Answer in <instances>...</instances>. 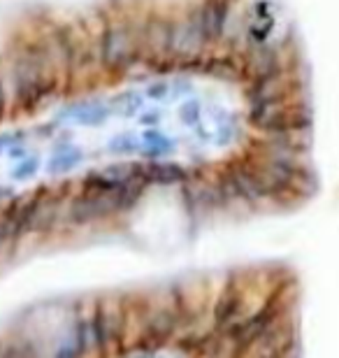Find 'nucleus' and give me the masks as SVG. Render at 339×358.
Returning a JSON list of instances; mask_svg holds the SVG:
<instances>
[{"instance_id": "f257e3e1", "label": "nucleus", "mask_w": 339, "mask_h": 358, "mask_svg": "<svg viewBox=\"0 0 339 358\" xmlns=\"http://www.w3.org/2000/svg\"><path fill=\"white\" fill-rule=\"evenodd\" d=\"M309 291L251 256L33 298L0 317V358H309Z\"/></svg>"}]
</instances>
